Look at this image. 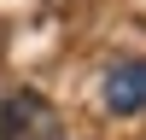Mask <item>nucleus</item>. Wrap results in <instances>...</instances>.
<instances>
[{
	"instance_id": "nucleus-2",
	"label": "nucleus",
	"mask_w": 146,
	"mask_h": 140,
	"mask_svg": "<svg viewBox=\"0 0 146 140\" xmlns=\"http://www.w3.org/2000/svg\"><path fill=\"white\" fill-rule=\"evenodd\" d=\"M105 105H111L117 117L146 111V58H135V64H117L111 76H105Z\"/></svg>"
},
{
	"instance_id": "nucleus-1",
	"label": "nucleus",
	"mask_w": 146,
	"mask_h": 140,
	"mask_svg": "<svg viewBox=\"0 0 146 140\" xmlns=\"http://www.w3.org/2000/svg\"><path fill=\"white\" fill-rule=\"evenodd\" d=\"M0 140H58L53 105L41 93H29V88L0 93Z\"/></svg>"
}]
</instances>
